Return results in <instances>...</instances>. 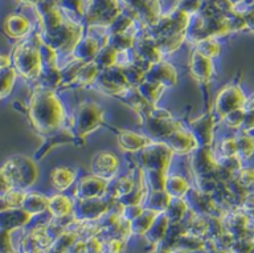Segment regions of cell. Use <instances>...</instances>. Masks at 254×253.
<instances>
[{"instance_id": "6da1fadb", "label": "cell", "mask_w": 254, "mask_h": 253, "mask_svg": "<svg viewBox=\"0 0 254 253\" xmlns=\"http://www.w3.org/2000/svg\"><path fill=\"white\" fill-rule=\"evenodd\" d=\"M65 111L55 93L39 87L33 91L29 103V118L36 130L40 133H52L59 130L65 119Z\"/></svg>"}, {"instance_id": "7a4b0ae2", "label": "cell", "mask_w": 254, "mask_h": 253, "mask_svg": "<svg viewBox=\"0 0 254 253\" xmlns=\"http://www.w3.org/2000/svg\"><path fill=\"white\" fill-rule=\"evenodd\" d=\"M37 176H39V170L32 159L27 157H15L9 159L4 163L1 169L3 192H7V187L27 188L36 182Z\"/></svg>"}, {"instance_id": "3957f363", "label": "cell", "mask_w": 254, "mask_h": 253, "mask_svg": "<svg viewBox=\"0 0 254 253\" xmlns=\"http://www.w3.org/2000/svg\"><path fill=\"white\" fill-rule=\"evenodd\" d=\"M103 123V111L97 103H82L77 110L74 127L75 134L78 137H85L91 131L98 129Z\"/></svg>"}, {"instance_id": "277c9868", "label": "cell", "mask_w": 254, "mask_h": 253, "mask_svg": "<svg viewBox=\"0 0 254 253\" xmlns=\"http://www.w3.org/2000/svg\"><path fill=\"white\" fill-rule=\"evenodd\" d=\"M172 149L164 143H152L144 149L142 155V163L147 171H160L167 172L172 159Z\"/></svg>"}, {"instance_id": "5b68a950", "label": "cell", "mask_w": 254, "mask_h": 253, "mask_svg": "<svg viewBox=\"0 0 254 253\" xmlns=\"http://www.w3.org/2000/svg\"><path fill=\"white\" fill-rule=\"evenodd\" d=\"M15 65L27 79H36L43 72V59L40 57L39 52L32 48H24L16 52Z\"/></svg>"}, {"instance_id": "8992f818", "label": "cell", "mask_w": 254, "mask_h": 253, "mask_svg": "<svg viewBox=\"0 0 254 253\" xmlns=\"http://www.w3.org/2000/svg\"><path fill=\"white\" fill-rule=\"evenodd\" d=\"M245 107V97L240 90V87L229 85L222 89L216 99V110L222 118L232 111Z\"/></svg>"}, {"instance_id": "52a82bcc", "label": "cell", "mask_w": 254, "mask_h": 253, "mask_svg": "<svg viewBox=\"0 0 254 253\" xmlns=\"http://www.w3.org/2000/svg\"><path fill=\"white\" fill-rule=\"evenodd\" d=\"M98 87L103 93L113 95L127 94L128 83L125 73L121 71H107L105 75L98 76Z\"/></svg>"}, {"instance_id": "ba28073f", "label": "cell", "mask_w": 254, "mask_h": 253, "mask_svg": "<svg viewBox=\"0 0 254 253\" xmlns=\"http://www.w3.org/2000/svg\"><path fill=\"white\" fill-rule=\"evenodd\" d=\"M91 170H93V174L99 178H113L118 170V158L109 151L98 153L91 161Z\"/></svg>"}, {"instance_id": "9c48e42d", "label": "cell", "mask_w": 254, "mask_h": 253, "mask_svg": "<svg viewBox=\"0 0 254 253\" xmlns=\"http://www.w3.org/2000/svg\"><path fill=\"white\" fill-rule=\"evenodd\" d=\"M167 145L172 149V151L179 154H188L190 151H194L198 147L197 139L194 138L192 133L183 130L182 127L174 131L172 134L166 139Z\"/></svg>"}, {"instance_id": "30bf717a", "label": "cell", "mask_w": 254, "mask_h": 253, "mask_svg": "<svg viewBox=\"0 0 254 253\" xmlns=\"http://www.w3.org/2000/svg\"><path fill=\"white\" fill-rule=\"evenodd\" d=\"M190 130L194 138L197 139L198 145L201 143L204 147H209L212 142V131H213V118L210 114L198 117L190 122Z\"/></svg>"}, {"instance_id": "8fae6325", "label": "cell", "mask_w": 254, "mask_h": 253, "mask_svg": "<svg viewBox=\"0 0 254 253\" xmlns=\"http://www.w3.org/2000/svg\"><path fill=\"white\" fill-rule=\"evenodd\" d=\"M117 139H118L119 147L125 151L144 150L146 147L152 145L148 137H144V135H140L138 133L128 130H119Z\"/></svg>"}, {"instance_id": "7c38bea8", "label": "cell", "mask_w": 254, "mask_h": 253, "mask_svg": "<svg viewBox=\"0 0 254 253\" xmlns=\"http://www.w3.org/2000/svg\"><path fill=\"white\" fill-rule=\"evenodd\" d=\"M193 170L200 176H210L212 172L216 174L218 170L217 162L213 159L209 147H202L201 150L196 151L193 158Z\"/></svg>"}, {"instance_id": "4fadbf2b", "label": "cell", "mask_w": 254, "mask_h": 253, "mask_svg": "<svg viewBox=\"0 0 254 253\" xmlns=\"http://www.w3.org/2000/svg\"><path fill=\"white\" fill-rule=\"evenodd\" d=\"M190 72L194 79L198 80L200 83H208L213 72L209 57H206L200 52H194L190 60Z\"/></svg>"}, {"instance_id": "5bb4252c", "label": "cell", "mask_w": 254, "mask_h": 253, "mask_svg": "<svg viewBox=\"0 0 254 253\" xmlns=\"http://www.w3.org/2000/svg\"><path fill=\"white\" fill-rule=\"evenodd\" d=\"M147 80L160 83L164 86H170V85H175L176 84L178 76H176V72H175V69L171 65H168L166 63H156L152 64V67L148 71Z\"/></svg>"}, {"instance_id": "9a60e30c", "label": "cell", "mask_w": 254, "mask_h": 253, "mask_svg": "<svg viewBox=\"0 0 254 253\" xmlns=\"http://www.w3.org/2000/svg\"><path fill=\"white\" fill-rule=\"evenodd\" d=\"M106 187V179H102L94 175V176H87V178L82 179V182L79 183L78 188L83 198L95 199L105 192Z\"/></svg>"}, {"instance_id": "2e32d148", "label": "cell", "mask_w": 254, "mask_h": 253, "mask_svg": "<svg viewBox=\"0 0 254 253\" xmlns=\"http://www.w3.org/2000/svg\"><path fill=\"white\" fill-rule=\"evenodd\" d=\"M52 184L56 190L65 191L73 184L75 179V171L67 167H59L55 169V171L52 172Z\"/></svg>"}, {"instance_id": "e0dca14e", "label": "cell", "mask_w": 254, "mask_h": 253, "mask_svg": "<svg viewBox=\"0 0 254 253\" xmlns=\"http://www.w3.org/2000/svg\"><path fill=\"white\" fill-rule=\"evenodd\" d=\"M166 86L160 83H156V81H150L147 80L146 83H143L140 86H139V93L142 95L143 98L148 101L151 105H155L156 101L160 98V95L163 94Z\"/></svg>"}, {"instance_id": "ac0fdd59", "label": "cell", "mask_w": 254, "mask_h": 253, "mask_svg": "<svg viewBox=\"0 0 254 253\" xmlns=\"http://www.w3.org/2000/svg\"><path fill=\"white\" fill-rule=\"evenodd\" d=\"M23 207L28 214H39V212H43L45 208L49 207V200L45 196H43V195L33 192V194L25 195Z\"/></svg>"}, {"instance_id": "d6986e66", "label": "cell", "mask_w": 254, "mask_h": 253, "mask_svg": "<svg viewBox=\"0 0 254 253\" xmlns=\"http://www.w3.org/2000/svg\"><path fill=\"white\" fill-rule=\"evenodd\" d=\"M164 190L174 198H180L183 195H186L190 191V184L186 179L179 176V175H174L170 178L166 179V187Z\"/></svg>"}, {"instance_id": "ffe728a7", "label": "cell", "mask_w": 254, "mask_h": 253, "mask_svg": "<svg viewBox=\"0 0 254 253\" xmlns=\"http://www.w3.org/2000/svg\"><path fill=\"white\" fill-rule=\"evenodd\" d=\"M49 208H51L52 214L56 216H65V215L70 214V211L73 210V203L66 196L57 195L49 200Z\"/></svg>"}, {"instance_id": "44dd1931", "label": "cell", "mask_w": 254, "mask_h": 253, "mask_svg": "<svg viewBox=\"0 0 254 253\" xmlns=\"http://www.w3.org/2000/svg\"><path fill=\"white\" fill-rule=\"evenodd\" d=\"M98 79V75H97V65L93 63L86 64L85 67L79 68L78 75H77V80L78 84L81 85H90Z\"/></svg>"}, {"instance_id": "7402d4cb", "label": "cell", "mask_w": 254, "mask_h": 253, "mask_svg": "<svg viewBox=\"0 0 254 253\" xmlns=\"http://www.w3.org/2000/svg\"><path fill=\"white\" fill-rule=\"evenodd\" d=\"M16 73L11 68H4L1 69V76H0V83H1V97L5 98L8 93L12 90L13 83H15Z\"/></svg>"}, {"instance_id": "603a6c76", "label": "cell", "mask_w": 254, "mask_h": 253, "mask_svg": "<svg viewBox=\"0 0 254 253\" xmlns=\"http://www.w3.org/2000/svg\"><path fill=\"white\" fill-rule=\"evenodd\" d=\"M236 142H237L238 154L241 155L242 158H249L254 153V141L250 137L242 135L236 139Z\"/></svg>"}, {"instance_id": "cb8c5ba5", "label": "cell", "mask_w": 254, "mask_h": 253, "mask_svg": "<svg viewBox=\"0 0 254 253\" xmlns=\"http://www.w3.org/2000/svg\"><path fill=\"white\" fill-rule=\"evenodd\" d=\"M123 73H125V77H126L128 85H132V86H140L144 81V77H146L143 75V72L136 67H130Z\"/></svg>"}, {"instance_id": "d4e9b609", "label": "cell", "mask_w": 254, "mask_h": 253, "mask_svg": "<svg viewBox=\"0 0 254 253\" xmlns=\"http://www.w3.org/2000/svg\"><path fill=\"white\" fill-rule=\"evenodd\" d=\"M200 49H201V52L200 53H202L204 56H206V57H214V56L217 55L218 51H220V47H218V44L216 43V41H202L201 45H200Z\"/></svg>"}, {"instance_id": "484cf974", "label": "cell", "mask_w": 254, "mask_h": 253, "mask_svg": "<svg viewBox=\"0 0 254 253\" xmlns=\"http://www.w3.org/2000/svg\"><path fill=\"white\" fill-rule=\"evenodd\" d=\"M221 153L224 157H232V155L237 154L238 149L236 139L230 138L224 141V142L221 143Z\"/></svg>"}]
</instances>
